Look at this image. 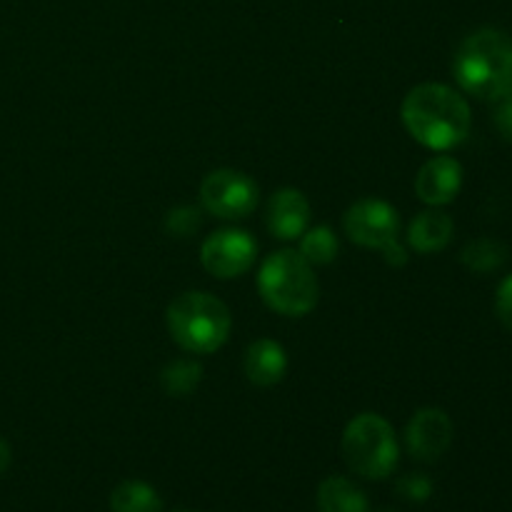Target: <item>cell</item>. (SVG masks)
<instances>
[{
  "label": "cell",
  "instance_id": "obj_1",
  "mask_svg": "<svg viewBox=\"0 0 512 512\" xmlns=\"http://www.w3.org/2000/svg\"><path fill=\"white\" fill-rule=\"evenodd\" d=\"M403 123L420 145L450 150L470 135V105L455 88L443 83L415 85L403 100Z\"/></svg>",
  "mask_w": 512,
  "mask_h": 512
},
{
  "label": "cell",
  "instance_id": "obj_9",
  "mask_svg": "<svg viewBox=\"0 0 512 512\" xmlns=\"http://www.w3.org/2000/svg\"><path fill=\"white\" fill-rule=\"evenodd\" d=\"M453 420L445 410L440 408H423L410 418L408 430H405V443H408V453L415 460L423 463H433L453 443Z\"/></svg>",
  "mask_w": 512,
  "mask_h": 512
},
{
  "label": "cell",
  "instance_id": "obj_3",
  "mask_svg": "<svg viewBox=\"0 0 512 512\" xmlns=\"http://www.w3.org/2000/svg\"><path fill=\"white\" fill-rule=\"evenodd\" d=\"M233 318L223 300L210 293H183L168 308V330L175 343L193 355H210L230 338Z\"/></svg>",
  "mask_w": 512,
  "mask_h": 512
},
{
  "label": "cell",
  "instance_id": "obj_22",
  "mask_svg": "<svg viewBox=\"0 0 512 512\" xmlns=\"http://www.w3.org/2000/svg\"><path fill=\"white\" fill-rule=\"evenodd\" d=\"M495 313H498L500 323L512 333V275L498 285V293H495Z\"/></svg>",
  "mask_w": 512,
  "mask_h": 512
},
{
  "label": "cell",
  "instance_id": "obj_10",
  "mask_svg": "<svg viewBox=\"0 0 512 512\" xmlns=\"http://www.w3.org/2000/svg\"><path fill=\"white\" fill-rule=\"evenodd\" d=\"M460 188H463V165L453 155L430 158L415 178V193L423 203L433 205V208L453 203Z\"/></svg>",
  "mask_w": 512,
  "mask_h": 512
},
{
  "label": "cell",
  "instance_id": "obj_11",
  "mask_svg": "<svg viewBox=\"0 0 512 512\" xmlns=\"http://www.w3.org/2000/svg\"><path fill=\"white\" fill-rule=\"evenodd\" d=\"M310 203L300 190L283 188L270 198L265 225L278 240H295L308 230Z\"/></svg>",
  "mask_w": 512,
  "mask_h": 512
},
{
  "label": "cell",
  "instance_id": "obj_13",
  "mask_svg": "<svg viewBox=\"0 0 512 512\" xmlns=\"http://www.w3.org/2000/svg\"><path fill=\"white\" fill-rule=\"evenodd\" d=\"M455 223L448 213H440V210H425V213L415 215L413 223L408 228V245L415 253H440V250L448 248V243L453 240Z\"/></svg>",
  "mask_w": 512,
  "mask_h": 512
},
{
  "label": "cell",
  "instance_id": "obj_8",
  "mask_svg": "<svg viewBox=\"0 0 512 512\" xmlns=\"http://www.w3.org/2000/svg\"><path fill=\"white\" fill-rule=\"evenodd\" d=\"M255 255H258V243L253 240V235L238 228H223L208 235L200 248L203 268L220 280L248 273L255 263Z\"/></svg>",
  "mask_w": 512,
  "mask_h": 512
},
{
  "label": "cell",
  "instance_id": "obj_15",
  "mask_svg": "<svg viewBox=\"0 0 512 512\" xmlns=\"http://www.w3.org/2000/svg\"><path fill=\"white\" fill-rule=\"evenodd\" d=\"M110 510L113 512H160L163 503L155 488L143 480H125L110 495Z\"/></svg>",
  "mask_w": 512,
  "mask_h": 512
},
{
  "label": "cell",
  "instance_id": "obj_6",
  "mask_svg": "<svg viewBox=\"0 0 512 512\" xmlns=\"http://www.w3.org/2000/svg\"><path fill=\"white\" fill-rule=\"evenodd\" d=\"M343 228L355 245L380 250L395 268L408 263V253L400 243V215L385 200L363 198L353 203L345 213Z\"/></svg>",
  "mask_w": 512,
  "mask_h": 512
},
{
  "label": "cell",
  "instance_id": "obj_5",
  "mask_svg": "<svg viewBox=\"0 0 512 512\" xmlns=\"http://www.w3.org/2000/svg\"><path fill=\"white\" fill-rule=\"evenodd\" d=\"M343 458L348 468L358 473L360 478H388L400 458L395 430L380 415H358V418L350 420L343 433Z\"/></svg>",
  "mask_w": 512,
  "mask_h": 512
},
{
  "label": "cell",
  "instance_id": "obj_20",
  "mask_svg": "<svg viewBox=\"0 0 512 512\" xmlns=\"http://www.w3.org/2000/svg\"><path fill=\"white\" fill-rule=\"evenodd\" d=\"M398 493L403 495L405 500L423 503V500H428L430 493H433V483H430V478H425V475L420 473L405 475V478L398 483Z\"/></svg>",
  "mask_w": 512,
  "mask_h": 512
},
{
  "label": "cell",
  "instance_id": "obj_2",
  "mask_svg": "<svg viewBox=\"0 0 512 512\" xmlns=\"http://www.w3.org/2000/svg\"><path fill=\"white\" fill-rule=\"evenodd\" d=\"M453 75L468 95L498 100L512 90V38L495 28L475 30L455 53Z\"/></svg>",
  "mask_w": 512,
  "mask_h": 512
},
{
  "label": "cell",
  "instance_id": "obj_16",
  "mask_svg": "<svg viewBox=\"0 0 512 512\" xmlns=\"http://www.w3.org/2000/svg\"><path fill=\"white\" fill-rule=\"evenodd\" d=\"M460 260L473 273H493L508 263V245L495 238H478L465 245Z\"/></svg>",
  "mask_w": 512,
  "mask_h": 512
},
{
  "label": "cell",
  "instance_id": "obj_14",
  "mask_svg": "<svg viewBox=\"0 0 512 512\" xmlns=\"http://www.w3.org/2000/svg\"><path fill=\"white\" fill-rule=\"evenodd\" d=\"M318 510L320 512H370V503L363 490L348 478L323 480L318 488Z\"/></svg>",
  "mask_w": 512,
  "mask_h": 512
},
{
  "label": "cell",
  "instance_id": "obj_19",
  "mask_svg": "<svg viewBox=\"0 0 512 512\" xmlns=\"http://www.w3.org/2000/svg\"><path fill=\"white\" fill-rule=\"evenodd\" d=\"M198 225H200V213L195 208L170 210L168 220H165L168 233L178 235V238H188V235H193V230H198Z\"/></svg>",
  "mask_w": 512,
  "mask_h": 512
},
{
  "label": "cell",
  "instance_id": "obj_7",
  "mask_svg": "<svg viewBox=\"0 0 512 512\" xmlns=\"http://www.w3.org/2000/svg\"><path fill=\"white\" fill-rule=\"evenodd\" d=\"M260 190L250 175L240 170H213L200 185V203L210 215L223 220L248 218L258 208Z\"/></svg>",
  "mask_w": 512,
  "mask_h": 512
},
{
  "label": "cell",
  "instance_id": "obj_21",
  "mask_svg": "<svg viewBox=\"0 0 512 512\" xmlns=\"http://www.w3.org/2000/svg\"><path fill=\"white\" fill-rule=\"evenodd\" d=\"M495 108H493V120H495V128L498 133L503 135L505 140L512 143V90H508L505 95H500L498 100H493Z\"/></svg>",
  "mask_w": 512,
  "mask_h": 512
},
{
  "label": "cell",
  "instance_id": "obj_23",
  "mask_svg": "<svg viewBox=\"0 0 512 512\" xmlns=\"http://www.w3.org/2000/svg\"><path fill=\"white\" fill-rule=\"evenodd\" d=\"M10 463H13V453H10V445L5 443L3 438H0V475H3L5 470L10 468Z\"/></svg>",
  "mask_w": 512,
  "mask_h": 512
},
{
  "label": "cell",
  "instance_id": "obj_12",
  "mask_svg": "<svg viewBox=\"0 0 512 512\" xmlns=\"http://www.w3.org/2000/svg\"><path fill=\"white\" fill-rule=\"evenodd\" d=\"M243 368L250 383L260 385V388H270V385L283 380L285 370H288V355H285L280 343L270 338H260L245 350Z\"/></svg>",
  "mask_w": 512,
  "mask_h": 512
},
{
  "label": "cell",
  "instance_id": "obj_17",
  "mask_svg": "<svg viewBox=\"0 0 512 512\" xmlns=\"http://www.w3.org/2000/svg\"><path fill=\"white\" fill-rule=\"evenodd\" d=\"M300 255L310 265H328L338 255V238L328 225H315L300 235Z\"/></svg>",
  "mask_w": 512,
  "mask_h": 512
},
{
  "label": "cell",
  "instance_id": "obj_4",
  "mask_svg": "<svg viewBox=\"0 0 512 512\" xmlns=\"http://www.w3.org/2000/svg\"><path fill=\"white\" fill-rule=\"evenodd\" d=\"M258 290L270 310L288 318L308 315L320 295L313 265L295 250H278L265 258L258 273Z\"/></svg>",
  "mask_w": 512,
  "mask_h": 512
},
{
  "label": "cell",
  "instance_id": "obj_18",
  "mask_svg": "<svg viewBox=\"0 0 512 512\" xmlns=\"http://www.w3.org/2000/svg\"><path fill=\"white\" fill-rule=\"evenodd\" d=\"M200 373H203V368L195 360H178V363L168 365L163 370V378L160 380H163L165 393L183 398L200 383Z\"/></svg>",
  "mask_w": 512,
  "mask_h": 512
}]
</instances>
